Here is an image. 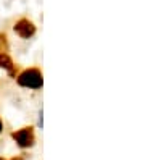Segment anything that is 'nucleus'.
Returning a JSON list of instances; mask_svg holds the SVG:
<instances>
[{
  "mask_svg": "<svg viewBox=\"0 0 145 160\" xmlns=\"http://www.w3.org/2000/svg\"><path fill=\"white\" fill-rule=\"evenodd\" d=\"M18 84H21L24 88H32V89H37L42 86V74L39 70L32 68V70H27L24 73L19 74L18 78Z\"/></svg>",
  "mask_w": 145,
  "mask_h": 160,
  "instance_id": "obj_1",
  "label": "nucleus"
},
{
  "mask_svg": "<svg viewBox=\"0 0 145 160\" xmlns=\"http://www.w3.org/2000/svg\"><path fill=\"white\" fill-rule=\"evenodd\" d=\"M15 32L18 36L24 37V39H27V37H31L34 32H36V26L29 21V20H19L16 24H15Z\"/></svg>",
  "mask_w": 145,
  "mask_h": 160,
  "instance_id": "obj_3",
  "label": "nucleus"
},
{
  "mask_svg": "<svg viewBox=\"0 0 145 160\" xmlns=\"http://www.w3.org/2000/svg\"><path fill=\"white\" fill-rule=\"evenodd\" d=\"M12 160H23L21 157H15V158H12Z\"/></svg>",
  "mask_w": 145,
  "mask_h": 160,
  "instance_id": "obj_6",
  "label": "nucleus"
},
{
  "mask_svg": "<svg viewBox=\"0 0 145 160\" xmlns=\"http://www.w3.org/2000/svg\"><path fill=\"white\" fill-rule=\"evenodd\" d=\"M12 58L8 57L7 53H0V68H7V70H12Z\"/></svg>",
  "mask_w": 145,
  "mask_h": 160,
  "instance_id": "obj_4",
  "label": "nucleus"
},
{
  "mask_svg": "<svg viewBox=\"0 0 145 160\" xmlns=\"http://www.w3.org/2000/svg\"><path fill=\"white\" fill-rule=\"evenodd\" d=\"M12 138L18 142L19 147H31L34 144V131L32 128H23L19 131H15Z\"/></svg>",
  "mask_w": 145,
  "mask_h": 160,
  "instance_id": "obj_2",
  "label": "nucleus"
},
{
  "mask_svg": "<svg viewBox=\"0 0 145 160\" xmlns=\"http://www.w3.org/2000/svg\"><path fill=\"white\" fill-rule=\"evenodd\" d=\"M7 47H8V44H7V36H5V34H0V52L5 53Z\"/></svg>",
  "mask_w": 145,
  "mask_h": 160,
  "instance_id": "obj_5",
  "label": "nucleus"
},
{
  "mask_svg": "<svg viewBox=\"0 0 145 160\" xmlns=\"http://www.w3.org/2000/svg\"><path fill=\"white\" fill-rule=\"evenodd\" d=\"M0 133H2V120H0Z\"/></svg>",
  "mask_w": 145,
  "mask_h": 160,
  "instance_id": "obj_7",
  "label": "nucleus"
}]
</instances>
